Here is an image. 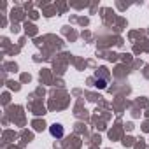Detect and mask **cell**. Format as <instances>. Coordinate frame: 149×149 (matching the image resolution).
I'll return each mask as SVG.
<instances>
[{"instance_id": "cell-2", "label": "cell", "mask_w": 149, "mask_h": 149, "mask_svg": "<svg viewBox=\"0 0 149 149\" xmlns=\"http://www.w3.org/2000/svg\"><path fill=\"white\" fill-rule=\"evenodd\" d=\"M95 86H97V88H100V90H105V88H107V79H98V77H97Z\"/></svg>"}, {"instance_id": "cell-1", "label": "cell", "mask_w": 149, "mask_h": 149, "mask_svg": "<svg viewBox=\"0 0 149 149\" xmlns=\"http://www.w3.org/2000/svg\"><path fill=\"white\" fill-rule=\"evenodd\" d=\"M49 133H51V137H54V139H61V137L65 135V128H63L60 123H53V125L49 126Z\"/></svg>"}]
</instances>
